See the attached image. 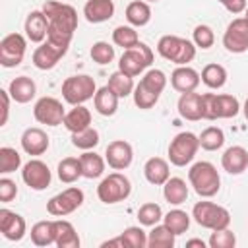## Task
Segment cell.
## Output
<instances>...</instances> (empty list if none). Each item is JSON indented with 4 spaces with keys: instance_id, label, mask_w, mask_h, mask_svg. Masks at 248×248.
<instances>
[{
    "instance_id": "1",
    "label": "cell",
    "mask_w": 248,
    "mask_h": 248,
    "mask_svg": "<svg viewBox=\"0 0 248 248\" xmlns=\"http://www.w3.org/2000/svg\"><path fill=\"white\" fill-rule=\"evenodd\" d=\"M48 19V33H46V41L66 48L72 43L74 31L78 29V12L74 6L64 4V2H56V0H48L43 4L41 8Z\"/></svg>"
},
{
    "instance_id": "2",
    "label": "cell",
    "mask_w": 248,
    "mask_h": 248,
    "mask_svg": "<svg viewBox=\"0 0 248 248\" xmlns=\"http://www.w3.org/2000/svg\"><path fill=\"white\" fill-rule=\"evenodd\" d=\"M188 180L194 192L202 198H213L221 188V178L217 169L209 161H198L188 170Z\"/></svg>"
},
{
    "instance_id": "3",
    "label": "cell",
    "mask_w": 248,
    "mask_h": 248,
    "mask_svg": "<svg viewBox=\"0 0 248 248\" xmlns=\"http://www.w3.org/2000/svg\"><path fill=\"white\" fill-rule=\"evenodd\" d=\"M157 52L176 66H188L196 58V45L194 41L176 37V35H163L157 43Z\"/></svg>"
},
{
    "instance_id": "4",
    "label": "cell",
    "mask_w": 248,
    "mask_h": 248,
    "mask_svg": "<svg viewBox=\"0 0 248 248\" xmlns=\"http://www.w3.org/2000/svg\"><path fill=\"white\" fill-rule=\"evenodd\" d=\"M240 110L236 97L227 93H203L202 95V116L205 120L234 118Z\"/></svg>"
},
{
    "instance_id": "5",
    "label": "cell",
    "mask_w": 248,
    "mask_h": 248,
    "mask_svg": "<svg viewBox=\"0 0 248 248\" xmlns=\"http://www.w3.org/2000/svg\"><path fill=\"white\" fill-rule=\"evenodd\" d=\"M192 217L200 227L209 231H221L231 225V213L213 202H198L192 207Z\"/></svg>"
},
{
    "instance_id": "6",
    "label": "cell",
    "mask_w": 248,
    "mask_h": 248,
    "mask_svg": "<svg viewBox=\"0 0 248 248\" xmlns=\"http://www.w3.org/2000/svg\"><path fill=\"white\" fill-rule=\"evenodd\" d=\"M97 93L95 79L87 74H78L70 76L62 83V97L70 105H83L85 101L93 99Z\"/></svg>"
},
{
    "instance_id": "7",
    "label": "cell",
    "mask_w": 248,
    "mask_h": 248,
    "mask_svg": "<svg viewBox=\"0 0 248 248\" xmlns=\"http://www.w3.org/2000/svg\"><path fill=\"white\" fill-rule=\"evenodd\" d=\"M198 149H200L198 136L192 132H180L169 143V161L174 167H186L194 161Z\"/></svg>"
},
{
    "instance_id": "8",
    "label": "cell",
    "mask_w": 248,
    "mask_h": 248,
    "mask_svg": "<svg viewBox=\"0 0 248 248\" xmlns=\"http://www.w3.org/2000/svg\"><path fill=\"white\" fill-rule=\"evenodd\" d=\"M130 192H132V182L122 172H110L97 186V198L107 205L124 202L130 196Z\"/></svg>"
},
{
    "instance_id": "9",
    "label": "cell",
    "mask_w": 248,
    "mask_h": 248,
    "mask_svg": "<svg viewBox=\"0 0 248 248\" xmlns=\"http://www.w3.org/2000/svg\"><path fill=\"white\" fill-rule=\"evenodd\" d=\"M151 62H153V50L145 43L140 41L136 46L126 48L122 52V56L118 60V70L124 72V74H128V76H132V78H136L145 68H149Z\"/></svg>"
},
{
    "instance_id": "10",
    "label": "cell",
    "mask_w": 248,
    "mask_h": 248,
    "mask_svg": "<svg viewBox=\"0 0 248 248\" xmlns=\"http://www.w3.org/2000/svg\"><path fill=\"white\" fill-rule=\"evenodd\" d=\"M83 203V192L78 186H70L46 202V211L54 217H66Z\"/></svg>"
},
{
    "instance_id": "11",
    "label": "cell",
    "mask_w": 248,
    "mask_h": 248,
    "mask_svg": "<svg viewBox=\"0 0 248 248\" xmlns=\"http://www.w3.org/2000/svg\"><path fill=\"white\" fill-rule=\"evenodd\" d=\"M27 41L21 33H8L0 41V64L4 68H16L23 62Z\"/></svg>"
},
{
    "instance_id": "12",
    "label": "cell",
    "mask_w": 248,
    "mask_h": 248,
    "mask_svg": "<svg viewBox=\"0 0 248 248\" xmlns=\"http://www.w3.org/2000/svg\"><path fill=\"white\" fill-rule=\"evenodd\" d=\"M223 46L232 54H242L248 50V19L236 17L227 25L223 35Z\"/></svg>"
},
{
    "instance_id": "13",
    "label": "cell",
    "mask_w": 248,
    "mask_h": 248,
    "mask_svg": "<svg viewBox=\"0 0 248 248\" xmlns=\"http://www.w3.org/2000/svg\"><path fill=\"white\" fill-rule=\"evenodd\" d=\"M33 116L39 124H46V126H58L64 122L66 110L62 107V103L54 97H41L35 107H33Z\"/></svg>"
},
{
    "instance_id": "14",
    "label": "cell",
    "mask_w": 248,
    "mask_h": 248,
    "mask_svg": "<svg viewBox=\"0 0 248 248\" xmlns=\"http://www.w3.org/2000/svg\"><path fill=\"white\" fill-rule=\"evenodd\" d=\"M21 178H23V182L31 190L41 192V190H45V188L50 186V178L52 176H50V169H48L46 163H43L41 159H31V161H27L23 165Z\"/></svg>"
},
{
    "instance_id": "15",
    "label": "cell",
    "mask_w": 248,
    "mask_h": 248,
    "mask_svg": "<svg viewBox=\"0 0 248 248\" xmlns=\"http://www.w3.org/2000/svg\"><path fill=\"white\" fill-rule=\"evenodd\" d=\"M132 159H134V149L128 141L124 140H114L107 145L105 149V161L108 163L110 169L114 170H124L132 165Z\"/></svg>"
},
{
    "instance_id": "16",
    "label": "cell",
    "mask_w": 248,
    "mask_h": 248,
    "mask_svg": "<svg viewBox=\"0 0 248 248\" xmlns=\"http://www.w3.org/2000/svg\"><path fill=\"white\" fill-rule=\"evenodd\" d=\"M0 232H2V236L6 240H12V242L21 240L25 236V232H27L25 219L19 213L2 207L0 209Z\"/></svg>"
},
{
    "instance_id": "17",
    "label": "cell",
    "mask_w": 248,
    "mask_h": 248,
    "mask_svg": "<svg viewBox=\"0 0 248 248\" xmlns=\"http://www.w3.org/2000/svg\"><path fill=\"white\" fill-rule=\"evenodd\" d=\"M66 52H68L66 48H60V46H56L48 41L41 43L33 52V66L37 70H52Z\"/></svg>"
},
{
    "instance_id": "18",
    "label": "cell",
    "mask_w": 248,
    "mask_h": 248,
    "mask_svg": "<svg viewBox=\"0 0 248 248\" xmlns=\"http://www.w3.org/2000/svg\"><path fill=\"white\" fill-rule=\"evenodd\" d=\"M202 78L200 74L190 68V66H178L172 70L170 74V85L172 89H176L178 93H190V91H196L198 85H200Z\"/></svg>"
},
{
    "instance_id": "19",
    "label": "cell",
    "mask_w": 248,
    "mask_h": 248,
    "mask_svg": "<svg viewBox=\"0 0 248 248\" xmlns=\"http://www.w3.org/2000/svg\"><path fill=\"white\" fill-rule=\"evenodd\" d=\"M221 167L229 174H242L248 169V151L242 145H231L221 155Z\"/></svg>"
},
{
    "instance_id": "20",
    "label": "cell",
    "mask_w": 248,
    "mask_h": 248,
    "mask_svg": "<svg viewBox=\"0 0 248 248\" xmlns=\"http://www.w3.org/2000/svg\"><path fill=\"white\" fill-rule=\"evenodd\" d=\"M48 136L45 130L33 126L21 134V147L27 155H43L48 149Z\"/></svg>"
},
{
    "instance_id": "21",
    "label": "cell",
    "mask_w": 248,
    "mask_h": 248,
    "mask_svg": "<svg viewBox=\"0 0 248 248\" xmlns=\"http://www.w3.org/2000/svg\"><path fill=\"white\" fill-rule=\"evenodd\" d=\"M48 33V19L43 10H33L25 17V37L31 43H43Z\"/></svg>"
},
{
    "instance_id": "22",
    "label": "cell",
    "mask_w": 248,
    "mask_h": 248,
    "mask_svg": "<svg viewBox=\"0 0 248 248\" xmlns=\"http://www.w3.org/2000/svg\"><path fill=\"white\" fill-rule=\"evenodd\" d=\"M83 16L89 23H103L114 16L112 0H87L83 6Z\"/></svg>"
},
{
    "instance_id": "23",
    "label": "cell",
    "mask_w": 248,
    "mask_h": 248,
    "mask_svg": "<svg viewBox=\"0 0 248 248\" xmlns=\"http://www.w3.org/2000/svg\"><path fill=\"white\" fill-rule=\"evenodd\" d=\"M143 176H145V180L149 184L163 186L170 178L169 163L163 157H151V159H147L145 165H143Z\"/></svg>"
},
{
    "instance_id": "24",
    "label": "cell",
    "mask_w": 248,
    "mask_h": 248,
    "mask_svg": "<svg viewBox=\"0 0 248 248\" xmlns=\"http://www.w3.org/2000/svg\"><path fill=\"white\" fill-rule=\"evenodd\" d=\"M178 114L184 118V120H202V95L196 93V91H190V93H182L180 99H178Z\"/></svg>"
},
{
    "instance_id": "25",
    "label": "cell",
    "mask_w": 248,
    "mask_h": 248,
    "mask_svg": "<svg viewBox=\"0 0 248 248\" xmlns=\"http://www.w3.org/2000/svg\"><path fill=\"white\" fill-rule=\"evenodd\" d=\"M8 91H10V97H12L16 103L25 105V103H29V101L35 97V93H37V85H35V81H33L31 78H27V76H19V78H16V79L10 81Z\"/></svg>"
},
{
    "instance_id": "26",
    "label": "cell",
    "mask_w": 248,
    "mask_h": 248,
    "mask_svg": "<svg viewBox=\"0 0 248 248\" xmlns=\"http://www.w3.org/2000/svg\"><path fill=\"white\" fill-rule=\"evenodd\" d=\"M62 124H64V128H66L68 132H72V134L81 132V130H85V128L91 126V112H89V108H85L83 105H74V108L66 112Z\"/></svg>"
},
{
    "instance_id": "27",
    "label": "cell",
    "mask_w": 248,
    "mask_h": 248,
    "mask_svg": "<svg viewBox=\"0 0 248 248\" xmlns=\"http://www.w3.org/2000/svg\"><path fill=\"white\" fill-rule=\"evenodd\" d=\"M118 99H120V97H118L108 85H105V87L97 89V93H95V97H93L95 110H97L99 114H103V116H112V114L116 112V108H118Z\"/></svg>"
},
{
    "instance_id": "28",
    "label": "cell",
    "mask_w": 248,
    "mask_h": 248,
    "mask_svg": "<svg viewBox=\"0 0 248 248\" xmlns=\"http://www.w3.org/2000/svg\"><path fill=\"white\" fill-rule=\"evenodd\" d=\"M56 246L58 248H79V236L74 229V225L66 219H56Z\"/></svg>"
},
{
    "instance_id": "29",
    "label": "cell",
    "mask_w": 248,
    "mask_h": 248,
    "mask_svg": "<svg viewBox=\"0 0 248 248\" xmlns=\"http://www.w3.org/2000/svg\"><path fill=\"white\" fill-rule=\"evenodd\" d=\"M163 196L170 205H180L186 202L188 198V186L182 178L178 176H170L165 184H163Z\"/></svg>"
},
{
    "instance_id": "30",
    "label": "cell",
    "mask_w": 248,
    "mask_h": 248,
    "mask_svg": "<svg viewBox=\"0 0 248 248\" xmlns=\"http://www.w3.org/2000/svg\"><path fill=\"white\" fill-rule=\"evenodd\" d=\"M126 19L132 27H143L151 19V8L145 0H134L126 6Z\"/></svg>"
},
{
    "instance_id": "31",
    "label": "cell",
    "mask_w": 248,
    "mask_h": 248,
    "mask_svg": "<svg viewBox=\"0 0 248 248\" xmlns=\"http://www.w3.org/2000/svg\"><path fill=\"white\" fill-rule=\"evenodd\" d=\"M31 242L35 246H50L56 242L54 221H39L31 227Z\"/></svg>"
},
{
    "instance_id": "32",
    "label": "cell",
    "mask_w": 248,
    "mask_h": 248,
    "mask_svg": "<svg viewBox=\"0 0 248 248\" xmlns=\"http://www.w3.org/2000/svg\"><path fill=\"white\" fill-rule=\"evenodd\" d=\"M81 161V174L85 178H99L105 172V159L101 155H97L95 151H85L83 155H79Z\"/></svg>"
},
{
    "instance_id": "33",
    "label": "cell",
    "mask_w": 248,
    "mask_h": 248,
    "mask_svg": "<svg viewBox=\"0 0 248 248\" xmlns=\"http://www.w3.org/2000/svg\"><path fill=\"white\" fill-rule=\"evenodd\" d=\"M174 232L163 223V225H155L149 232H147V246L149 248H172L174 246Z\"/></svg>"
},
{
    "instance_id": "34",
    "label": "cell",
    "mask_w": 248,
    "mask_h": 248,
    "mask_svg": "<svg viewBox=\"0 0 248 248\" xmlns=\"http://www.w3.org/2000/svg\"><path fill=\"white\" fill-rule=\"evenodd\" d=\"M200 78L209 89H221L227 83V70L221 64H207L203 66Z\"/></svg>"
},
{
    "instance_id": "35",
    "label": "cell",
    "mask_w": 248,
    "mask_h": 248,
    "mask_svg": "<svg viewBox=\"0 0 248 248\" xmlns=\"http://www.w3.org/2000/svg\"><path fill=\"white\" fill-rule=\"evenodd\" d=\"M58 178L64 182V184H72L76 182L81 174V161L78 157H66L58 163Z\"/></svg>"
},
{
    "instance_id": "36",
    "label": "cell",
    "mask_w": 248,
    "mask_h": 248,
    "mask_svg": "<svg viewBox=\"0 0 248 248\" xmlns=\"http://www.w3.org/2000/svg\"><path fill=\"white\" fill-rule=\"evenodd\" d=\"M198 140H200V147H202V149H205V151H217V149H221L223 143H225V134H223L221 128L209 126V128H205V130L198 136Z\"/></svg>"
},
{
    "instance_id": "37",
    "label": "cell",
    "mask_w": 248,
    "mask_h": 248,
    "mask_svg": "<svg viewBox=\"0 0 248 248\" xmlns=\"http://www.w3.org/2000/svg\"><path fill=\"white\" fill-rule=\"evenodd\" d=\"M120 99L122 97H128V95H132L134 93V78L132 76H128V74H124V72H114L110 78H108V83H107Z\"/></svg>"
},
{
    "instance_id": "38",
    "label": "cell",
    "mask_w": 248,
    "mask_h": 248,
    "mask_svg": "<svg viewBox=\"0 0 248 248\" xmlns=\"http://www.w3.org/2000/svg\"><path fill=\"white\" fill-rule=\"evenodd\" d=\"M163 223L178 236V234H182V232L188 231V227H190V215L186 211H182V209H170L167 215H163Z\"/></svg>"
},
{
    "instance_id": "39",
    "label": "cell",
    "mask_w": 248,
    "mask_h": 248,
    "mask_svg": "<svg viewBox=\"0 0 248 248\" xmlns=\"http://www.w3.org/2000/svg\"><path fill=\"white\" fill-rule=\"evenodd\" d=\"M112 43L116 46H122L124 50L126 48H132L140 43V37H138V31L130 25H118L114 31H112Z\"/></svg>"
},
{
    "instance_id": "40",
    "label": "cell",
    "mask_w": 248,
    "mask_h": 248,
    "mask_svg": "<svg viewBox=\"0 0 248 248\" xmlns=\"http://www.w3.org/2000/svg\"><path fill=\"white\" fill-rule=\"evenodd\" d=\"M163 219V209L155 202H147L138 209V221L143 227H155Z\"/></svg>"
},
{
    "instance_id": "41",
    "label": "cell",
    "mask_w": 248,
    "mask_h": 248,
    "mask_svg": "<svg viewBox=\"0 0 248 248\" xmlns=\"http://www.w3.org/2000/svg\"><path fill=\"white\" fill-rule=\"evenodd\" d=\"M122 246L126 248H145L147 246V232L141 227H128L120 234Z\"/></svg>"
},
{
    "instance_id": "42",
    "label": "cell",
    "mask_w": 248,
    "mask_h": 248,
    "mask_svg": "<svg viewBox=\"0 0 248 248\" xmlns=\"http://www.w3.org/2000/svg\"><path fill=\"white\" fill-rule=\"evenodd\" d=\"M72 143H74V147H78V149L89 151V149L97 147V143H99V132L89 126V128H85V130H81V132L72 134Z\"/></svg>"
},
{
    "instance_id": "43",
    "label": "cell",
    "mask_w": 248,
    "mask_h": 248,
    "mask_svg": "<svg viewBox=\"0 0 248 248\" xmlns=\"http://www.w3.org/2000/svg\"><path fill=\"white\" fill-rule=\"evenodd\" d=\"M21 167V155L14 147H0V172L10 174Z\"/></svg>"
},
{
    "instance_id": "44",
    "label": "cell",
    "mask_w": 248,
    "mask_h": 248,
    "mask_svg": "<svg viewBox=\"0 0 248 248\" xmlns=\"http://www.w3.org/2000/svg\"><path fill=\"white\" fill-rule=\"evenodd\" d=\"M140 83L141 85H145L149 91H153V93H163V89L167 87V76H165V72H161V70H155V68H151V70H147L145 74H143V78L140 79Z\"/></svg>"
},
{
    "instance_id": "45",
    "label": "cell",
    "mask_w": 248,
    "mask_h": 248,
    "mask_svg": "<svg viewBox=\"0 0 248 248\" xmlns=\"http://www.w3.org/2000/svg\"><path fill=\"white\" fill-rule=\"evenodd\" d=\"M89 54H91L93 62L105 66V64H110L112 62V58H114V46H110L107 41H97V43H93Z\"/></svg>"
},
{
    "instance_id": "46",
    "label": "cell",
    "mask_w": 248,
    "mask_h": 248,
    "mask_svg": "<svg viewBox=\"0 0 248 248\" xmlns=\"http://www.w3.org/2000/svg\"><path fill=\"white\" fill-rule=\"evenodd\" d=\"M134 103H136V107L138 108H143V110H147V108H151L157 101H159V93H153V91H149L145 85H141V83H138L136 87H134Z\"/></svg>"
},
{
    "instance_id": "47",
    "label": "cell",
    "mask_w": 248,
    "mask_h": 248,
    "mask_svg": "<svg viewBox=\"0 0 248 248\" xmlns=\"http://www.w3.org/2000/svg\"><path fill=\"white\" fill-rule=\"evenodd\" d=\"M207 244H209L211 248H234L236 236H234V232L229 231V227H227V229H221V231H213Z\"/></svg>"
},
{
    "instance_id": "48",
    "label": "cell",
    "mask_w": 248,
    "mask_h": 248,
    "mask_svg": "<svg viewBox=\"0 0 248 248\" xmlns=\"http://www.w3.org/2000/svg\"><path fill=\"white\" fill-rule=\"evenodd\" d=\"M192 41H194V45L196 46H200V48H209V46H213V43H215V33H213V29L209 27V25H196L194 27V33H192Z\"/></svg>"
},
{
    "instance_id": "49",
    "label": "cell",
    "mask_w": 248,
    "mask_h": 248,
    "mask_svg": "<svg viewBox=\"0 0 248 248\" xmlns=\"http://www.w3.org/2000/svg\"><path fill=\"white\" fill-rule=\"evenodd\" d=\"M17 196V186H16V182L14 180H10V178H0V202L2 203H8V202H12L14 198Z\"/></svg>"
},
{
    "instance_id": "50",
    "label": "cell",
    "mask_w": 248,
    "mask_h": 248,
    "mask_svg": "<svg viewBox=\"0 0 248 248\" xmlns=\"http://www.w3.org/2000/svg\"><path fill=\"white\" fill-rule=\"evenodd\" d=\"M0 99H2V116H0V126H4L8 122V116H10V91L2 89L0 91Z\"/></svg>"
},
{
    "instance_id": "51",
    "label": "cell",
    "mask_w": 248,
    "mask_h": 248,
    "mask_svg": "<svg viewBox=\"0 0 248 248\" xmlns=\"http://www.w3.org/2000/svg\"><path fill=\"white\" fill-rule=\"evenodd\" d=\"M221 4H223L225 10L231 12V14H242V12L248 8V6H246V0H223Z\"/></svg>"
},
{
    "instance_id": "52",
    "label": "cell",
    "mask_w": 248,
    "mask_h": 248,
    "mask_svg": "<svg viewBox=\"0 0 248 248\" xmlns=\"http://www.w3.org/2000/svg\"><path fill=\"white\" fill-rule=\"evenodd\" d=\"M186 246H188V248H190V246H200V248H203V246H205V242H203V240H200V238H192V240H188V242H186Z\"/></svg>"
},
{
    "instance_id": "53",
    "label": "cell",
    "mask_w": 248,
    "mask_h": 248,
    "mask_svg": "<svg viewBox=\"0 0 248 248\" xmlns=\"http://www.w3.org/2000/svg\"><path fill=\"white\" fill-rule=\"evenodd\" d=\"M242 112H244V118L248 120V99L244 101V107H242Z\"/></svg>"
},
{
    "instance_id": "54",
    "label": "cell",
    "mask_w": 248,
    "mask_h": 248,
    "mask_svg": "<svg viewBox=\"0 0 248 248\" xmlns=\"http://www.w3.org/2000/svg\"><path fill=\"white\" fill-rule=\"evenodd\" d=\"M244 17H246V19H248V8H246V10H244Z\"/></svg>"
},
{
    "instance_id": "55",
    "label": "cell",
    "mask_w": 248,
    "mask_h": 248,
    "mask_svg": "<svg viewBox=\"0 0 248 248\" xmlns=\"http://www.w3.org/2000/svg\"><path fill=\"white\" fill-rule=\"evenodd\" d=\"M145 2H159V0H145Z\"/></svg>"
},
{
    "instance_id": "56",
    "label": "cell",
    "mask_w": 248,
    "mask_h": 248,
    "mask_svg": "<svg viewBox=\"0 0 248 248\" xmlns=\"http://www.w3.org/2000/svg\"><path fill=\"white\" fill-rule=\"evenodd\" d=\"M219 2H223V0H219Z\"/></svg>"
}]
</instances>
